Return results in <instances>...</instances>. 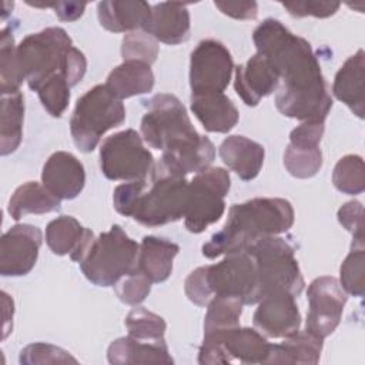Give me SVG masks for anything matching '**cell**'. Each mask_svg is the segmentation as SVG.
<instances>
[{
  "mask_svg": "<svg viewBox=\"0 0 365 365\" xmlns=\"http://www.w3.org/2000/svg\"><path fill=\"white\" fill-rule=\"evenodd\" d=\"M214 6L225 16L237 20H254L258 16L255 1H214Z\"/></svg>",
  "mask_w": 365,
  "mask_h": 365,
  "instance_id": "cell-44",
  "label": "cell"
},
{
  "mask_svg": "<svg viewBox=\"0 0 365 365\" xmlns=\"http://www.w3.org/2000/svg\"><path fill=\"white\" fill-rule=\"evenodd\" d=\"M86 6V3L77 1H57L53 7L56 10V16L61 21H74L83 16Z\"/></svg>",
  "mask_w": 365,
  "mask_h": 365,
  "instance_id": "cell-45",
  "label": "cell"
},
{
  "mask_svg": "<svg viewBox=\"0 0 365 365\" xmlns=\"http://www.w3.org/2000/svg\"><path fill=\"white\" fill-rule=\"evenodd\" d=\"M97 16L100 24L108 31H144L150 23L151 6L147 1L131 0L100 1L97 4Z\"/></svg>",
  "mask_w": 365,
  "mask_h": 365,
  "instance_id": "cell-22",
  "label": "cell"
},
{
  "mask_svg": "<svg viewBox=\"0 0 365 365\" xmlns=\"http://www.w3.org/2000/svg\"><path fill=\"white\" fill-rule=\"evenodd\" d=\"M325 123L302 121L289 134V144L284 153V165L295 178H311L322 167V140Z\"/></svg>",
  "mask_w": 365,
  "mask_h": 365,
  "instance_id": "cell-16",
  "label": "cell"
},
{
  "mask_svg": "<svg viewBox=\"0 0 365 365\" xmlns=\"http://www.w3.org/2000/svg\"><path fill=\"white\" fill-rule=\"evenodd\" d=\"M339 224L352 234L351 248H364V207L359 201H348L338 210Z\"/></svg>",
  "mask_w": 365,
  "mask_h": 365,
  "instance_id": "cell-41",
  "label": "cell"
},
{
  "mask_svg": "<svg viewBox=\"0 0 365 365\" xmlns=\"http://www.w3.org/2000/svg\"><path fill=\"white\" fill-rule=\"evenodd\" d=\"M138 251L140 245L115 224L93 240L78 264L94 285L114 287L123 277L138 269Z\"/></svg>",
  "mask_w": 365,
  "mask_h": 365,
  "instance_id": "cell-6",
  "label": "cell"
},
{
  "mask_svg": "<svg viewBox=\"0 0 365 365\" xmlns=\"http://www.w3.org/2000/svg\"><path fill=\"white\" fill-rule=\"evenodd\" d=\"M322 341L305 329H298L285 336L281 344L271 345L267 364H318Z\"/></svg>",
  "mask_w": 365,
  "mask_h": 365,
  "instance_id": "cell-29",
  "label": "cell"
},
{
  "mask_svg": "<svg viewBox=\"0 0 365 365\" xmlns=\"http://www.w3.org/2000/svg\"><path fill=\"white\" fill-rule=\"evenodd\" d=\"M121 56L124 61L135 60L151 66L158 56V43L153 36L143 30L127 33L123 37Z\"/></svg>",
  "mask_w": 365,
  "mask_h": 365,
  "instance_id": "cell-38",
  "label": "cell"
},
{
  "mask_svg": "<svg viewBox=\"0 0 365 365\" xmlns=\"http://www.w3.org/2000/svg\"><path fill=\"white\" fill-rule=\"evenodd\" d=\"M279 76L259 53H255L245 64L235 67L234 88L238 97L250 107L258 106L261 98L278 88Z\"/></svg>",
  "mask_w": 365,
  "mask_h": 365,
  "instance_id": "cell-19",
  "label": "cell"
},
{
  "mask_svg": "<svg viewBox=\"0 0 365 365\" xmlns=\"http://www.w3.org/2000/svg\"><path fill=\"white\" fill-rule=\"evenodd\" d=\"M294 208L285 198H252L234 204L225 224L202 245L204 257L241 252L255 242L287 232L294 224Z\"/></svg>",
  "mask_w": 365,
  "mask_h": 365,
  "instance_id": "cell-2",
  "label": "cell"
},
{
  "mask_svg": "<svg viewBox=\"0 0 365 365\" xmlns=\"http://www.w3.org/2000/svg\"><path fill=\"white\" fill-rule=\"evenodd\" d=\"M308 314L305 319V331L325 339L341 322L348 294L334 277H318L307 291Z\"/></svg>",
  "mask_w": 365,
  "mask_h": 365,
  "instance_id": "cell-14",
  "label": "cell"
},
{
  "mask_svg": "<svg viewBox=\"0 0 365 365\" xmlns=\"http://www.w3.org/2000/svg\"><path fill=\"white\" fill-rule=\"evenodd\" d=\"M124 120L123 101L106 84H97L77 100L70 118V133L77 148L90 153L108 130L121 125Z\"/></svg>",
  "mask_w": 365,
  "mask_h": 365,
  "instance_id": "cell-7",
  "label": "cell"
},
{
  "mask_svg": "<svg viewBox=\"0 0 365 365\" xmlns=\"http://www.w3.org/2000/svg\"><path fill=\"white\" fill-rule=\"evenodd\" d=\"M244 304L235 298L214 297L207 305L204 318V334L227 331L240 325Z\"/></svg>",
  "mask_w": 365,
  "mask_h": 365,
  "instance_id": "cell-33",
  "label": "cell"
},
{
  "mask_svg": "<svg viewBox=\"0 0 365 365\" xmlns=\"http://www.w3.org/2000/svg\"><path fill=\"white\" fill-rule=\"evenodd\" d=\"M68 362L77 364V359L63 348L51 344H46V342H34L24 346L20 351V364H26V365L68 364Z\"/></svg>",
  "mask_w": 365,
  "mask_h": 365,
  "instance_id": "cell-39",
  "label": "cell"
},
{
  "mask_svg": "<svg viewBox=\"0 0 365 365\" xmlns=\"http://www.w3.org/2000/svg\"><path fill=\"white\" fill-rule=\"evenodd\" d=\"M70 88L71 84L67 77L63 73H57L44 81L36 93L38 94L41 106L50 115L61 117L70 103Z\"/></svg>",
  "mask_w": 365,
  "mask_h": 365,
  "instance_id": "cell-36",
  "label": "cell"
},
{
  "mask_svg": "<svg viewBox=\"0 0 365 365\" xmlns=\"http://www.w3.org/2000/svg\"><path fill=\"white\" fill-rule=\"evenodd\" d=\"M234 61L228 48L212 38L202 40L191 53V94L224 93L231 81Z\"/></svg>",
  "mask_w": 365,
  "mask_h": 365,
  "instance_id": "cell-13",
  "label": "cell"
},
{
  "mask_svg": "<svg viewBox=\"0 0 365 365\" xmlns=\"http://www.w3.org/2000/svg\"><path fill=\"white\" fill-rule=\"evenodd\" d=\"M230 187V174L221 167H208L188 181L187 207L182 218L190 232L200 234L222 217L225 211L224 198Z\"/></svg>",
  "mask_w": 365,
  "mask_h": 365,
  "instance_id": "cell-10",
  "label": "cell"
},
{
  "mask_svg": "<svg viewBox=\"0 0 365 365\" xmlns=\"http://www.w3.org/2000/svg\"><path fill=\"white\" fill-rule=\"evenodd\" d=\"M188 197L185 177L171 175L155 164L151 171V182L140 194L131 217L145 227L165 225L184 217Z\"/></svg>",
  "mask_w": 365,
  "mask_h": 365,
  "instance_id": "cell-9",
  "label": "cell"
},
{
  "mask_svg": "<svg viewBox=\"0 0 365 365\" xmlns=\"http://www.w3.org/2000/svg\"><path fill=\"white\" fill-rule=\"evenodd\" d=\"M106 86L115 97L123 100L150 93L154 87V74L150 64L128 60L110 71Z\"/></svg>",
  "mask_w": 365,
  "mask_h": 365,
  "instance_id": "cell-28",
  "label": "cell"
},
{
  "mask_svg": "<svg viewBox=\"0 0 365 365\" xmlns=\"http://www.w3.org/2000/svg\"><path fill=\"white\" fill-rule=\"evenodd\" d=\"M91 230L83 227L71 215H60L46 227V242L53 254L67 255L80 262L94 240Z\"/></svg>",
  "mask_w": 365,
  "mask_h": 365,
  "instance_id": "cell-21",
  "label": "cell"
},
{
  "mask_svg": "<svg viewBox=\"0 0 365 365\" xmlns=\"http://www.w3.org/2000/svg\"><path fill=\"white\" fill-rule=\"evenodd\" d=\"M107 359L113 365L128 364H173L168 346L164 342H145L130 335L113 341L107 349Z\"/></svg>",
  "mask_w": 365,
  "mask_h": 365,
  "instance_id": "cell-26",
  "label": "cell"
},
{
  "mask_svg": "<svg viewBox=\"0 0 365 365\" xmlns=\"http://www.w3.org/2000/svg\"><path fill=\"white\" fill-rule=\"evenodd\" d=\"M364 78L365 53L362 48H359L339 67L332 84L334 96L359 118H364L365 107Z\"/></svg>",
  "mask_w": 365,
  "mask_h": 365,
  "instance_id": "cell-25",
  "label": "cell"
},
{
  "mask_svg": "<svg viewBox=\"0 0 365 365\" xmlns=\"http://www.w3.org/2000/svg\"><path fill=\"white\" fill-rule=\"evenodd\" d=\"M180 247L167 240L154 235H145L138 251V271H141L153 284L164 282L173 272V262Z\"/></svg>",
  "mask_w": 365,
  "mask_h": 365,
  "instance_id": "cell-27",
  "label": "cell"
},
{
  "mask_svg": "<svg viewBox=\"0 0 365 365\" xmlns=\"http://www.w3.org/2000/svg\"><path fill=\"white\" fill-rule=\"evenodd\" d=\"M218 154L222 163L244 181H251L259 174L265 158L264 147L245 135L227 137Z\"/></svg>",
  "mask_w": 365,
  "mask_h": 365,
  "instance_id": "cell-23",
  "label": "cell"
},
{
  "mask_svg": "<svg viewBox=\"0 0 365 365\" xmlns=\"http://www.w3.org/2000/svg\"><path fill=\"white\" fill-rule=\"evenodd\" d=\"M245 251L252 255L255 262L257 302L272 292H289L294 297L302 292L304 277L294 248L284 238L267 237Z\"/></svg>",
  "mask_w": 365,
  "mask_h": 365,
  "instance_id": "cell-8",
  "label": "cell"
},
{
  "mask_svg": "<svg viewBox=\"0 0 365 365\" xmlns=\"http://www.w3.org/2000/svg\"><path fill=\"white\" fill-rule=\"evenodd\" d=\"M14 37L11 27H3L0 37V91L10 94L20 91V86L26 81L16 56Z\"/></svg>",
  "mask_w": 365,
  "mask_h": 365,
  "instance_id": "cell-32",
  "label": "cell"
},
{
  "mask_svg": "<svg viewBox=\"0 0 365 365\" xmlns=\"http://www.w3.org/2000/svg\"><path fill=\"white\" fill-rule=\"evenodd\" d=\"M20 70L33 91L57 73H63L71 87L86 74V56L73 46L61 27H47L26 36L16 47Z\"/></svg>",
  "mask_w": 365,
  "mask_h": 365,
  "instance_id": "cell-3",
  "label": "cell"
},
{
  "mask_svg": "<svg viewBox=\"0 0 365 365\" xmlns=\"http://www.w3.org/2000/svg\"><path fill=\"white\" fill-rule=\"evenodd\" d=\"M125 327L128 335L138 341L145 342H164V335L167 324L163 317L143 308L137 307L131 309L125 318Z\"/></svg>",
  "mask_w": 365,
  "mask_h": 365,
  "instance_id": "cell-34",
  "label": "cell"
},
{
  "mask_svg": "<svg viewBox=\"0 0 365 365\" xmlns=\"http://www.w3.org/2000/svg\"><path fill=\"white\" fill-rule=\"evenodd\" d=\"M271 345L258 329L240 325L227 331L204 334L198 364H267Z\"/></svg>",
  "mask_w": 365,
  "mask_h": 365,
  "instance_id": "cell-11",
  "label": "cell"
},
{
  "mask_svg": "<svg viewBox=\"0 0 365 365\" xmlns=\"http://www.w3.org/2000/svg\"><path fill=\"white\" fill-rule=\"evenodd\" d=\"M61 200L51 194L43 184L27 181L17 187L11 194L7 212L14 221L27 214H48L58 211Z\"/></svg>",
  "mask_w": 365,
  "mask_h": 365,
  "instance_id": "cell-30",
  "label": "cell"
},
{
  "mask_svg": "<svg viewBox=\"0 0 365 365\" xmlns=\"http://www.w3.org/2000/svg\"><path fill=\"white\" fill-rule=\"evenodd\" d=\"M339 284L346 294L362 297L365 292V250L351 248L339 268Z\"/></svg>",
  "mask_w": 365,
  "mask_h": 365,
  "instance_id": "cell-37",
  "label": "cell"
},
{
  "mask_svg": "<svg viewBox=\"0 0 365 365\" xmlns=\"http://www.w3.org/2000/svg\"><path fill=\"white\" fill-rule=\"evenodd\" d=\"M185 295L191 302L207 307L214 297L257 304V269L248 251L227 254L220 262L198 267L185 279Z\"/></svg>",
  "mask_w": 365,
  "mask_h": 365,
  "instance_id": "cell-4",
  "label": "cell"
},
{
  "mask_svg": "<svg viewBox=\"0 0 365 365\" xmlns=\"http://www.w3.org/2000/svg\"><path fill=\"white\" fill-rule=\"evenodd\" d=\"M24 97L21 91L1 94L0 114V153L9 155L14 153L23 138Z\"/></svg>",
  "mask_w": 365,
  "mask_h": 365,
  "instance_id": "cell-31",
  "label": "cell"
},
{
  "mask_svg": "<svg viewBox=\"0 0 365 365\" xmlns=\"http://www.w3.org/2000/svg\"><path fill=\"white\" fill-rule=\"evenodd\" d=\"M147 185L148 182L145 178L137 181H127L124 184L117 185L113 194V204L115 211L121 215L131 217L135 202Z\"/></svg>",
  "mask_w": 365,
  "mask_h": 365,
  "instance_id": "cell-42",
  "label": "cell"
},
{
  "mask_svg": "<svg viewBox=\"0 0 365 365\" xmlns=\"http://www.w3.org/2000/svg\"><path fill=\"white\" fill-rule=\"evenodd\" d=\"M43 232L30 224H17L7 230L0 241V274L23 277L29 274L38 258Z\"/></svg>",
  "mask_w": 365,
  "mask_h": 365,
  "instance_id": "cell-15",
  "label": "cell"
},
{
  "mask_svg": "<svg viewBox=\"0 0 365 365\" xmlns=\"http://www.w3.org/2000/svg\"><path fill=\"white\" fill-rule=\"evenodd\" d=\"M145 113L141 118V137L155 150L174 153L200 140L184 104L173 94L160 93L141 101Z\"/></svg>",
  "mask_w": 365,
  "mask_h": 365,
  "instance_id": "cell-5",
  "label": "cell"
},
{
  "mask_svg": "<svg viewBox=\"0 0 365 365\" xmlns=\"http://www.w3.org/2000/svg\"><path fill=\"white\" fill-rule=\"evenodd\" d=\"M191 111L210 133H228L240 118L235 104L224 93L191 94Z\"/></svg>",
  "mask_w": 365,
  "mask_h": 365,
  "instance_id": "cell-24",
  "label": "cell"
},
{
  "mask_svg": "<svg viewBox=\"0 0 365 365\" xmlns=\"http://www.w3.org/2000/svg\"><path fill=\"white\" fill-rule=\"evenodd\" d=\"M41 182L57 198L73 200L84 188L86 171L76 155L56 151L43 165Z\"/></svg>",
  "mask_w": 365,
  "mask_h": 365,
  "instance_id": "cell-18",
  "label": "cell"
},
{
  "mask_svg": "<svg viewBox=\"0 0 365 365\" xmlns=\"http://www.w3.org/2000/svg\"><path fill=\"white\" fill-rule=\"evenodd\" d=\"M281 4L294 17L312 16V17H318V19H325V17L334 16L341 6L336 1H318V0L287 1V3H281Z\"/></svg>",
  "mask_w": 365,
  "mask_h": 365,
  "instance_id": "cell-43",
  "label": "cell"
},
{
  "mask_svg": "<svg viewBox=\"0 0 365 365\" xmlns=\"http://www.w3.org/2000/svg\"><path fill=\"white\" fill-rule=\"evenodd\" d=\"M335 188L348 195H358L365 190V168L361 155L348 154L338 160L332 171Z\"/></svg>",
  "mask_w": 365,
  "mask_h": 365,
  "instance_id": "cell-35",
  "label": "cell"
},
{
  "mask_svg": "<svg viewBox=\"0 0 365 365\" xmlns=\"http://www.w3.org/2000/svg\"><path fill=\"white\" fill-rule=\"evenodd\" d=\"M257 304L252 322L264 336L285 338L299 329L301 314L292 294L272 292Z\"/></svg>",
  "mask_w": 365,
  "mask_h": 365,
  "instance_id": "cell-17",
  "label": "cell"
},
{
  "mask_svg": "<svg viewBox=\"0 0 365 365\" xmlns=\"http://www.w3.org/2000/svg\"><path fill=\"white\" fill-rule=\"evenodd\" d=\"M252 40L257 53L265 56L279 76L278 111L301 121H325L332 98L311 44L275 19H265Z\"/></svg>",
  "mask_w": 365,
  "mask_h": 365,
  "instance_id": "cell-1",
  "label": "cell"
},
{
  "mask_svg": "<svg viewBox=\"0 0 365 365\" xmlns=\"http://www.w3.org/2000/svg\"><path fill=\"white\" fill-rule=\"evenodd\" d=\"M151 281L141 272L134 271L125 277H123L115 285V294L118 299L127 305H138L141 304L151 291Z\"/></svg>",
  "mask_w": 365,
  "mask_h": 365,
  "instance_id": "cell-40",
  "label": "cell"
},
{
  "mask_svg": "<svg viewBox=\"0 0 365 365\" xmlns=\"http://www.w3.org/2000/svg\"><path fill=\"white\" fill-rule=\"evenodd\" d=\"M190 11L185 3L163 1L151 6V17L144 30L157 41L175 46L190 38Z\"/></svg>",
  "mask_w": 365,
  "mask_h": 365,
  "instance_id": "cell-20",
  "label": "cell"
},
{
  "mask_svg": "<svg viewBox=\"0 0 365 365\" xmlns=\"http://www.w3.org/2000/svg\"><path fill=\"white\" fill-rule=\"evenodd\" d=\"M154 157L133 128L108 135L100 145L101 173L114 181H137L151 174Z\"/></svg>",
  "mask_w": 365,
  "mask_h": 365,
  "instance_id": "cell-12",
  "label": "cell"
}]
</instances>
